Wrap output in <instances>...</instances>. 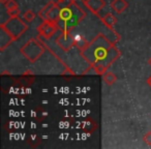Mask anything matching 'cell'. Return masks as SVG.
<instances>
[{
  "instance_id": "6da1fadb",
  "label": "cell",
  "mask_w": 151,
  "mask_h": 149,
  "mask_svg": "<svg viewBox=\"0 0 151 149\" xmlns=\"http://www.w3.org/2000/svg\"><path fill=\"white\" fill-rule=\"evenodd\" d=\"M120 55L121 53L116 48L115 44L103 33L97 34L88 42L86 48L81 50V56L90 65L103 63L107 67H110L119 58Z\"/></svg>"
},
{
  "instance_id": "7a4b0ae2",
  "label": "cell",
  "mask_w": 151,
  "mask_h": 149,
  "mask_svg": "<svg viewBox=\"0 0 151 149\" xmlns=\"http://www.w3.org/2000/svg\"><path fill=\"white\" fill-rule=\"evenodd\" d=\"M59 17L55 24L60 31L70 32L86 17V13L78 4L77 0H65L63 3L59 4Z\"/></svg>"
},
{
  "instance_id": "3957f363",
  "label": "cell",
  "mask_w": 151,
  "mask_h": 149,
  "mask_svg": "<svg viewBox=\"0 0 151 149\" xmlns=\"http://www.w3.org/2000/svg\"><path fill=\"white\" fill-rule=\"evenodd\" d=\"M20 51L26 59L33 63L44 54L45 49L36 40H30L22 47Z\"/></svg>"
},
{
  "instance_id": "277c9868",
  "label": "cell",
  "mask_w": 151,
  "mask_h": 149,
  "mask_svg": "<svg viewBox=\"0 0 151 149\" xmlns=\"http://www.w3.org/2000/svg\"><path fill=\"white\" fill-rule=\"evenodd\" d=\"M1 25L14 36L15 40H18L24 32L28 30V25L21 18H19V16L11 17L5 23H2Z\"/></svg>"
},
{
  "instance_id": "5b68a950",
  "label": "cell",
  "mask_w": 151,
  "mask_h": 149,
  "mask_svg": "<svg viewBox=\"0 0 151 149\" xmlns=\"http://www.w3.org/2000/svg\"><path fill=\"white\" fill-rule=\"evenodd\" d=\"M57 44L60 46V48L64 51L70 50L73 46H76L75 42V36L70 34V32H63L61 31V34L57 37L56 40Z\"/></svg>"
},
{
  "instance_id": "8992f818",
  "label": "cell",
  "mask_w": 151,
  "mask_h": 149,
  "mask_svg": "<svg viewBox=\"0 0 151 149\" xmlns=\"http://www.w3.org/2000/svg\"><path fill=\"white\" fill-rule=\"evenodd\" d=\"M57 30H58V28H57L56 24L49 21H42V23L37 27L38 34L45 38L52 37Z\"/></svg>"
},
{
  "instance_id": "52a82bcc",
  "label": "cell",
  "mask_w": 151,
  "mask_h": 149,
  "mask_svg": "<svg viewBox=\"0 0 151 149\" xmlns=\"http://www.w3.org/2000/svg\"><path fill=\"white\" fill-rule=\"evenodd\" d=\"M15 40L14 36L2 25H0V51H3Z\"/></svg>"
},
{
  "instance_id": "ba28073f",
  "label": "cell",
  "mask_w": 151,
  "mask_h": 149,
  "mask_svg": "<svg viewBox=\"0 0 151 149\" xmlns=\"http://www.w3.org/2000/svg\"><path fill=\"white\" fill-rule=\"evenodd\" d=\"M84 5L89 12L94 15H99V13L106 5L105 0H84Z\"/></svg>"
},
{
  "instance_id": "9c48e42d",
  "label": "cell",
  "mask_w": 151,
  "mask_h": 149,
  "mask_svg": "<svg viewBox=\"0 0 151 149\" xmlns=\"http://www.w3.org/2000/svg\"><path fill=\"white\" fill-rule=\"evenodd\" d=\"M56 4H57V2H55V1H50V2H48L40 12H38L37 16L42 20V21H48L49 15H50L51 11L54 9Z\"/></svg>"
},
{
  "instance_id": "30bf717a",
  "label": "cell",
  "mask_w": 151,
  "mask_h": 149,
  "mask_svg": "<svg viewBox=\"0 0 151 149\" xmlns=\"http://www.w3.org/2000/svg\"><path fill=\"white\" fill-rule=\"evenodd\" d=\"M128 7L126 0H113L111 2V9L116 14H122Z\"/></svg>"
},
{
  "instance_id": "8fae6325",
  "label": "cell",
  "mask_w": 151,
  "mask_h": 149,
  "mask_svg": "<svg viewBox=\"0 0 151 149\" xmlns=\"http://www.w3.org/2000/svg\"><path fill=\"white\" fill-rule=\"evenodd\" d=\"M101 22L104 23V25L108 28V29H114V26L117 23V19L116 17L111 13H107L105 16L101 17Z\"/></svg>"
},
{
  "instance_id": "7c38bea8",
  "label": "cell",
  "mask_w": 151,
  "mask_h": 149,
  "mask_svg": "<svg viewBox=\"0 0 151 149\" xmlns=\"http://www.w3.org/2000/svg\"><path fill=\"white\" fill-rule=\"evenodd\" d=\"M103 80L106 84L109 85V86H111V85H113L114 83L117 81V77H116V75L113 73V71H107L103 75Z\"/></svg>"
},
{
  "instance_id": "4fadbf2b",
  "label": "cell",
  "mask_w": 151,
  "mask_h": 149,
  "mask_svg": "<svg viewBox=\"0 0 151 149\" xmlns=\"http://www.w3.org/2000/svg\"><path fill=\"white\" fill-rule=\"evenodd\" d=\"M91 67L94 69L95 73L99 75V76H103L104 73L108 71V67L105 64H103V63H94V64L91 65Z\"/></svg>"
},
{
  "instance_id": "5bb4252c",
  "label": "cell",
  "mask_w": 151,
  "mask_h": 149,
  "mask_svg": "<svg viewBox=\"0 0 151 149\" xmlns=\"http://www.w3.org/2000/svg\"><path fill=\"white\" fill-rule=\"evenodd\" d=\"M2 4L4 5V7L6 9V11H11V9H18V7H19V5H18V3L16 2L15 0H5Z\"/></svg>"
},
{
  "instance_id": "9a60e30c",
  "label": "cell",
  "mask_w": 151,
  "mask_h": 149,
  "mask_svg": "<svg viewBox=\"0 0 151 149\" xmlns=\"http://www.w3.org/2000/svg\"><path fill=\"white\" fill-rule=\"evenodd\" d=\"M23 18H24V20H25L26 22L30 23V22H32L34 19H35V14H34L31 9H28L27 12H25V13H24Z\"/></svg>"
},
{
  "instance_id": "2e32d148",
  "label": "cell",
  "mask_w": 151,
  "mask_h": 149,
  "mask_svg": "<svg viewBox=\"0 0 151 149\" xmlns=\"http://www.w3.org/2000/svg\"><path fill=\"white\" fill-rule=\"evenodd\" d=\"M143 142L147 146H151V132H148L143 136Z\"/></svg>"
},
{
  "instance_id": "e0dca14e",
  "label": "cell",
  "mask_w": 151,
  "mask_h": 149,
  "mask_svg": "<svg viewBox=\"0 0 151 149\" xmlns=\"http://www.w3.org/2000/svg\"><path fill=\"white\" fill-rule=\"evenodd\" d=\"M9 13V17H17V16L20 15V9L19 7L18 9H11V11H7Z\"/></svg>"
},
{
  "instance_id": "ac0fdd59",
  "label": "cell",
  "mask_w": 151,
  "mask_h": 149,
  "mask_svg": "<svg viewBox=\"0 0 151 149\" xmlns=\"http://www.w3.org/2000/svg\"><path fill=\"white\" fill-rule=\"evenodd\" d=\"M147 84H148V85H149V86H150V87H151V76H150V77H149V78H148V79H147Z\"/></svg>"
},
{
  "instance_id": "d6986e66",
  "label": "cell",
  "mask_w": 151,
  "mask_h": 149,
  "mask_svg": "<svg viewBox=\"0 0 151 149\" xmlns=\"http://www.w3.org/2000/svg\"><path fill=\"white\" fill-rule=\"evenodd\" d=\"M64 1H65V0H56V2L58 3V4H60V3H63Z\"/></svg>"
},
{
  "instance_id": "ffe728a7",
  "label": "cell",
  "mask_w": 151,
  "mask_h": 149,
  "mask_svg": "<svg viewBox=\"0 0 151 149\" xmlns=\"http://www.w3.org/2000/svg\"><path fill=\"white\" fill-rule=\"evenodd\" d=\"M148 64L151 66V57H150V58H149V60H148Z\"/></svg>"
},
{
  "instance_id": "44dd1931",
  "label": "cell",
  "mask_w": 151,
  "mask_h": 149,
  "mask_svg": "<svg viewBox=\"0 0 151 149\" xmlns=\"http://www.w3.org/2000/svg\"><path fill=\"white\" fill-rule=\"evenodd\" d=\"M0 1H1V3H3L5 1V0H0Z\"/></svg>"
}]
</instances>
